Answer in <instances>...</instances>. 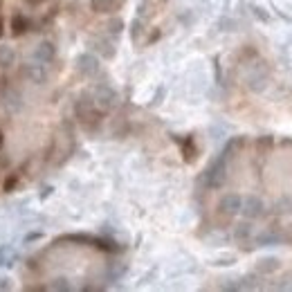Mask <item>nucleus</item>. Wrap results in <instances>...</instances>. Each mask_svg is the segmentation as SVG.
<instances>
[{
    "label": "nucleus",
    "mask_w": 292,
    "mask_h": 292,
    "mask_svg": "<svg viewBox=\"0 0 292 292\" xmlns=\"http://www.w3.org/2000/svg\"><path fill=\"white\" fill-rule=\"evenodd\" d=\"M25 29H27V20H25L23 16H18V14H16V16L12 18V32L16 34V36H20V34L25 32Z\"/></svg>",
    "instance_id": "f257e3e1"
},
{
    "label": "nucleus",
    "mask_w": 292,
    "mask_h": 292,
    "mask_svg": "<svg viewBox=\"0 0 292 292\" xmlns=\"http://www.w3.org/2000/svg\"><path fill=\"white\" fill-rule=\"evenodd\" d=\"M14 187H16V178H12V180H7V182H5V189H7V191H12Z\"/></svg>",
    "instance_id": "f03ea898"
},
{
    "label": "nucleus",
    "mask_w": 292,
    "mask_h": 292,
    "mask_svg": "<svg viewBox=\"0 0 292 292\" xmlns=\"http://www.w3.org/2000/svg\"><path fill=\"white\" fill-rule=\"evenodd\" d=\"M27 3H29V5H34V7H36V5H41L43 0H27Z\"/></svg>",
    "instance_id": "7ed1b4c3"
},
{
    "label": "nucleus",
    "mask_w": 292,
    "mask_h": 292,
    "mask_svg": "<svg viewBox=\"0 0 292 292\" xmlns=\"http://www.w3.org/2000/svg\"><path fill=\"white\" fill-rule=\"evenodd\" d=\"M0 149H3V130H0Z\"/></svg>",
    "instance_id": "20e7f679"
},
{
    "label": "nucleus",
    "mask_w": 292,
    "mask_h": 292,
    "mask_svg": "<svg viewBox=\"0 0 292 292\" xmlns=\"http://www.w3.org/2000/svg\"><path fill=\"white\" fill-rule=\"evenodd\" d=\"M3 29H5V27H3V23H0V36H3Z\"/></svg>",
    "instance_id": "39448f33"
}]
</instances>
